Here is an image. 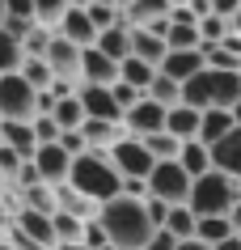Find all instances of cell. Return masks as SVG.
<instances>
[{"label":"cell","instance_id":"obj_22","mask_svg":"<svg viewBox=\"0 0 241 250\" xmlns=\"http://www.w3.org/2000/svg\"><path fill=\"white\" fill-rule=\"evenodd\" d=\"M233 110H203V123H199V145H220L228 132H233Z\"/></svg>","mask_w":241,"mask_h":250},{"label":"cell","instance_id":"obj_21","mask_svg":"<svg viewBox=\"0 0 241 250\" xmlns=\"http://www.w3.org/2000/svg\"><path fill=\"white\" fill-rule=\"evenodd\" d=\"M93 47L106 55V60L123 64V60H131V30H127V26H110V30H102V34H97Z\"/></svg>","mask_w":241,"mask_h":250},{"label":"cell","instance_id":"obj_49","mask_svg":"<svg viewBox=\"0 0 241 250\" xmlns=\"http://www.w3.org/2000/svg\"><path fill=\"white\" fill-rule=\"evenodd\" d=\"M4 17H9V9H4V0H0V26H4Z\"/></svg>","mask_w":241,"mask_h":250},{"label":"cell","instance_id":"obj_24","mask_svg":"<svg viewBox=\"0 0 241 250\" xmlns=\"http://www.w3.org/2000/svg\"><path fill=\"white\" fill-rule=\"evenodd\" d=\"M51 119L59 123V132H80L85 127V106H80V98L72 93V98H59L51 110Z\"/></svg>","mask_w":241,"mask_h":250},{"label":"cell","instance_id":"obj_51","mask_svg":"<svg viewBox=\"0 0 241 250\" xmlns=\"http://www.w3.org/2000/svg\"><path fill=\"white\" fill-rule=\"evenodd\" d=\"M237 199H241V178H237Z\"/></svg>","mask_w":241,"mask_h":250},{"label":"cell","instance_id":"obj_31","mask_svg":"<svg viewBox=\"0 0 241 250\" xmlns=\"http://www.w3.org/2000/svg\"><path fill=\"white\" fill-rule=\"evenodd\" d=\"M51 225H55V242H59V246H80V242H85V221H76V216L55 212Z\"/></svg>","mask_w":241,"mask_h":250},{"label":"cell","instance_id":"obj_4","mask_svg":"<svg viewBox=\"0 0 241 250\" xmlns=\"http://www.w3.org/2000/svg\"><path fill=\"white\" fill-rule=\"evenodd\" d=\"M0 115L9 123H34L38 119V89L21 72L0 77Z\"/></svg>","mask_w":241,"mask_h":250},{"label":"cell","instance_id":"obj_6","mask_svg":"<svg viewBox=\"0 0 241 250\" xmlns=\"http://www.w3.org/2000/svg\"><path fill=\"white\" fill-rule=\"evenodd\" d=\"M110 166L119 170L123 183H127V178H140V183H148V174L157 170V157L144 148V140L127 136V140H119V145L110 148Z\"/></svg>","mask_w":241,"mask_h":250},{"label":"cell","instance_id":"obj_16","mask_svg":"<svg viewBox=\"0 0 241 250\" xmlns=\"http://www.w3.org/2000/svg\"><path fill=\"white\" fill-rule=\"evenodd\" d=\"M0 145L4 148H13L17 157H26L34 161V153H38V136H34V123H0Z\"/></svg>","mask_w":241,"mask_h":250},{"label":"cell","instance_id":"obj_45","mask_svg":"<svg viewBox=\"0 0 241 250\" xmlns=\"http://www.w3.org/2000/svg\"><path fill=\"white\" fill-rule=\"evenodd\" d=\"M216 250H241V237H228V242H220Z\"/></svg>","mask_w":241,"mask_h":250},{"label":"cell","instance_id":"obj_29","mask_svg":"<svg viewBox=\"0 0 241 250\" xmlns=\"http://www.w3.org/2000/svg\"><path fill=\"white\" fill-rule=\"evenodd\" d=\"M195 229H199V216L186 208V204H178V208H169V221H165V233H174L178 242H190L195 237Z\"/></svg>","mask_w":241,"mask_h":250},{"label":"cell","instance_id":"obj_43","mask_svg":"<svg viewBox=\"0 0 241 250\" xmlns=\"http://www.w3.org/2000/svg\"><path fill=\"white\" fill-rule=\"evenodd\" d=\"M228 225H233V233L241 237V199H237V204H233V212H228Z\"/></svg>","mask_w":241,"mask_h":250},{"label":"cell","instance_id":"obj_25","mask_svg":"<svg viewBox=\"0 0 241 250\" xmlns=\"http://www.w3.org/2000/svg\"><path fill=\"white\" fill-rule=\"evenodd\" d=\"M152 77H157V68H152V64H144V60H135V55L119 64V81H123V85H131V89H140V93H148Z\"/></svg>","mask_w":241,"mask_h":250},{"label":"cell","instance_id":"obj_26","mask_svg":"<svg viewBox=\"0 0 241 250\" xmlns=\"http://www.w3.org/2000/svg\"><path fill=\"white\" fill-rule=\"evenodd\" d=\"M144 98H152L157 106H165V110H174L178 102H182V85H178L174 77H165V72H157L152 77V85H148V93Z\"/></svg>","mask_w":241,"mask_h":250},{"label":"cell","instance_id":"obj_8","mask_svg":"<svg viewBox=\"0 0 241 250\" xmlns=\"http://www.w3.org/2000/svg\"><path fill=\"white\" fill-rule=\"evenodd\" d=\"M13 233L21 237V242H30V246H38V250H55L59 242H55V225L51 216H42V212H30L21 208L13 216Z\"/></svg>","mask_w":241,"mask_h":250},{"label":"cell","instance_id":"obj_41","mask_svg":"<svg viewBox=\"0 0 241 250\" xmlns=\"http://www.w3.org/2000/svg\"><path fill=\"white\" fill-rule=\"evenodd\" d=\"M212 13L224 17V21H233V17L241 13V0H212Z\"/></svg>","mask_w":241,"mask_h":250},{"label":"cell","instance_id":"obj_14","mask_svg":"<svg viewBox=\"0 0 241 250\" xmlns=\"http://www.w3.org/2000/svg\"><path fill=\"white\" fill-rule=\"evenodd\" d=\"M55 212H64V216H76V221L89 225V221H97V212H102V208H97L89 195H80L72 183H64V187H55Z\"/></svg>","mask_w":241,"mask_h":250},{"label":"cell","instance_id":"obj_34","mask_svg":"<svg viewBox=\"0 0 241 250\" xmlns=\"http://www.w3.org/2000/svg\"><path fill=\"white\" fill-rule=\"evenodd\" d=\"M228 39V21H224V17H203V21H199V42H203V47H220V42H224Z\"/></svg>","mask_w":241,"mask_h":250},{"label":"cell","instance_id":"obj_3","mask_svg":"<svg viewBox=\"0 0 241 250\" xmlns=\"http://www.w3.org/2000/svg\"><path fill=\"white\" fill-rule=\"evenodd\" d=\"M233 204H237V183L228 178V174L212 170V174H203V178H195L190 183V199H186V208L195 212V216H228L233 212Z\"/></svg>","mask_w":241,"mask_h":250},{"label":"cell","instance_id":"obj_32","mask_svg":"<svg viewBox=\"0 0 241 250\" xmlns=\"http://www.w3.org/2000/svg\"><path fill=\"white\" fill-rule=\"evenodd\" d=\"M144 148H148V153H152L157 161H178V153H182V145H178V140H174L169 132L148 136V140H144Z\"/></svg>","mask_w":241,"mask_h":250},{"label":"cell","instance_id":"obj_17","mask_svg":"<svg viewBox=\"0 0 241 250\" xmlns=\"http://www.w3.org/2000/svg\"><path fill=\"white\" fill-rule=\"evenodd\" d=\"M80 136H85L89 153H110L119 140H127V127H123V123H97V119H85Z\"/></svg>","mask_w":241,"mask_h":250},{"label":"cell","instance_id":"obj_1","mask_svg":"<svg viewBox=\"0 0 241 250\" xmlns=\"http://www.w3.org/2000/svg\"><path fill=\"white\" fill-rule=\"evenodd\" d=\"M97 225L106 229L110 246L114 250H144L148 242H152V221H148L144 212V199H110V204H102V212H97Z\"/></svg>","mask_w":241,"mask_h":250},{"label":"cell","instance_id":"obj_12","mask_svg":"<svg viewBox=\"0 0 241 250\" xmlns=\"http://www.w3.org/2000/svg\"><path fill=\"white\" fill-rule=\"evenodd\" d=\"M80 85H102V89L119 85V64L106 60L97 47H89V51L80 55Z\"/></svg>","mask_w":241,"mask_h":250},{"label":"cell","instance_id":"obj_47","mask_svg":"<svg viewBox=\"0 0 241 250\" xmlns=\"http://www.w3.org/2000/svg\"><path fill=\"white\" fill-rule=\"evenodd\" d=\"M93 0H68V9H89Z\"/></svg>","mask_w":241,"mask_h":250},{"label":"cell","instance_id":"obj_20","mask_svg":"<svg viewBox=\"0 0 241 250\" xmlns=\"http://www.w3.org/2000/svg\"><path fill=\"white\" fill-rule=\"evenodd\" d=\"M131 55H135V60H144V64H152V68L161 72V64H165L169 47H165V39H161V34H152V30H131Z\"/></svg>","mask_w":241,"mask_h":250},{"label":"cell","instance_id":"obj_9","mask_svg":"<svg viewBox=\"0 0 241 250\" xmlns=\"http://www.w3.org/2000/svg\"><path fill=\"white\" fill-rule=\"evenodd\" d=\"M165 106H157L152 98H144L140 106H131L127 115H123V127H127V136H135V140H148V136L165 132Z\"/></svg>","mask_w":241,"mask_h":250},{"label":"cell","instance_id":"obj_18","mask_svg":"<svg viewBox=\"0 0 241 250\" xmlns=\"http://www.w3.org/2000/svg\"><path fill=\"white\" fill-rule=\"evenodd\" d=\"M199 123H203V115L199 110H190V106H182L178 102L169 115H165V132L174 136L178 145H190V140H199Z\"/></svg>","mask_w":241,"mask_h":250},{"label":"cell","instance_id":"obj_35","mask_svg":"<svg viewBox=\"0 0 241 250\" xmlns=\"http://www.w3.org/2000/svg\"><path fill=\"white\" fill-rule=\"evenodd\" d=\"M21 77L30 81V85H34V89H51L55 85V77H51V68H47V60H26V64H21Z\"/></svg>","mask_w":241,"mask_h":250},{"label":"cell","instance_id":"obj_38","mask_svg":"<svg viewBox=\"0 0 241 250\" xmlns=\"http://www.w3.org/2000/svg\"><path fill=\"white\" fill-rule=\"evenodd\" d=\"M110 93H114V102H119V110H123V115H127L131 106H140V102H144V93H140V89H131V85H123V81H119V85H110Z\"/></svg>","mask_w":241,"mask_h":250},{"label":"cell","instance_id":"obj_33","mask_svg":"<svg viewBox=\"0 0 241 250\" xmlns=\"http://www.w3.org/2000/svg\"><path fill=\"white\" fill-rule=\"evenodd\" d=\"M64 13H68V0H34V17H38V26H47V30L59 26Z\"/></svg>","mask_w":241,"mask_h":250},{"label":"cell","instance_id":"obj_48","mask_svg":"<svg viewBox=\"0 0 241 250\" xmlns=\"http://www.w3.org/2000/svg\"><path fill=\"white\" fill-rule=\"evenodd\" d=\"M233 123H237V127H241V102L233 106Z\"/></svg>","mask_w":241,"mask_h":250},{"label":"cell","instance_id":"obj_36","mask_svg":"<svg viewBox=\"0 0 241 250\" xmlns=\"http://www.w3.org/2000/svg\"><path fill=\"white\" fill-rule=\"evenodd\" d=\"M51 39H55V30L34 26V30L26 34V42H21V47H26V60H42V55H47V47H51Z\"/></svg>","mask_w":241,"mask_h":250},{"label":"cell","instance_id":"obj_50","mask_svg":"<svg viewBox=\"0 0 241 250\" xmlns=\"http://www.w3.org/2000/svg\"><path fill=\"white\" fill-rule=\"evenodd\" d=\"M55 250H89V246H55Z\"/></svg>","mask_w":241,"mask_h":250},{"label":"cell","instance_id":"obj_11","mask_svg":"<svg viewBox=\"0 0 241 250\" xmlns=\"http://www.w3.org/2000/svg\"><path fill=\"white\" fill-rule=\"evenodd\" d=\"M80 106H85V119H97V123H123V110L114 102V93L102 89V85H80L76 89Z\"/></svg>","mask_w":241,"mask_h":250},{"label":"cell","instance_id":"obj_37","mask_svg":"<svg viewBox=\"0 0 241 250\" xmlns=\"http://www.w3.org/2000/svg\"><path fill=\"white\" fill-rule=\"evenodd\" d=\"M34 136H38V148H42V145H59L64 132H59V123H55L51 115H38L34 119Z\"/></svg>","mask_w":241,"mask_h":250},{"label":"cell","instance_id":"obj_10","mask_svg":"<svg viewBox=\"0 0 241 250\" xmlns=\"http://www.w3.org/2000/svg\"><path fill=\"white\" fill-rule=\"evenodd\" d=\"M72 161H76V157H68L59 145H42L38 153H34L38 183H47V187H64L68 178H72Z\"/></svg>","mask_w":241,"mask_h":250},{"label":"cell","instance_id":"obj_15","mask_svg":"<svg viewBox=\"0 0 241 250\" xmlns=\"http://www.w3.org/2000/svg\"><path fill=\"white\" fill-rule=\"evenodd\" d=\"M212 170L228 174L233 183L241 178V127H233L220 145H212Z\"/></svg>","mask_w":241,"mask_h":250},{"label":"cell","instance_id":"obj_42","mask_svg":"<svg viewBox=\"0 0 241 250\" xmlns=\"http://www.w3.org/2000/svg\"><path fill=\"white\" fill-rule=\"evenodd\" d=\"M144 250H178V237L165 233V229H157V233H152V242H148Z\"/></svg>","mask_w":241,"mask_h":250},{"label":"cell","instance_id":"obj_2","mask_svg":"<svg viewBox=\"0 0 241 250\" xmlns=\"http://www.w3.org/2000/svg\"><path fill=\"white\" fill-rule=\"evenodd\" d=\"M68 183L76 187L80 195H89L97 208L123 195V178H119V170L110 166V153H85V157H76Z\"/></svg>","mask_w":241,"mask_h":250},{"label":"cell","instance_id":"obj_27","mask_svg":"<svg viewBox=\"0 0 241 250\" xmlns=\"http://www.w3.org/2000/svg\"><path fill=\"white\" fill-rule=\"evenodd\" d=\"M195 237H199L203 246H220V242H228V237H237L233 233V225H228V216H203L199 229H195Z\"/></svg>","mask_w":241,"mask_h":250},{"label":"cell","instance_id":"obj_40","mask_svg":"<svg viewBox=\"0 0 241 250\" xmlns=\"http://www.w3.org/2000/svg\"><path fill=\"white\" fill-rule=\"evenodd\" d=\"M4 9H9L13 21H38L34 17V0H4Z\"/></svg>","mask_w":241,"mask_h":250},{"label":"cell","instance_id":"obj_44","mask_svg":"<svg viewBox=\"0 0 241 250\" xmlns=\"http://www.w3.org/2000/svg\"><path fill=\"white\" fill-rule=\"evenodd\" d=\"M178 250H212V246H203L199 237H190V242H178Z\"/></svg>","mask_w":241,"mask_h":250},{"label":"cell","instance_id":"obj_23","mask_svg":"<svg viewBox=\"0 0 241 250\" xmlns=\"http://www.w3.org/2000/svg\"><path fill=\"white\" fill-rule=\"evenodd\" d=\"M178 166H182L190 178H203V174H212V148L199 145V140H190V145H182V153H178Z\"/></svg>","mask_w":241,"mask_h":250},{"label":"cell","instance_id":"obj_7","mask_svg":"<svg viewBox=\"0 0 241 250\" xmlns=\"http://www.w3.org/2000/svg\"><path fill=\"white\" fill-rule=\"evenodd\" d=\"M80 47H72L68 39H59L55 34L51 39V47H47V68H51V77H55V85H68V89H80Z\"/></svg>","mask_w":241,"mask_h":250},{"label":"cell","instance_id":"obj_46","mask_svg":"<svg viewBox=\"0 0 241 250\" xmlns=\"http://www.w3.org/2000/svg\"><path fill=\"white\" fill-rule=\"evenodd\" d=\"M228 34H237V39H241V13L233 17V21H228Z\"/></svg>","mask_w":241,"mask_h":250},{"label":"cell","instance_id":"obj_5","mask_svg":"<svg viewBox=\"0 0 241 250\" xmlns=\"http://www.w3.org/2000/svg\"><path fill=\"white\" fill-rule=\"evenodd\" d=\"M190 178L178 161H157V170L148 174V195L161 199V204H169V208H178V204H186L190 199Z\"/></svg>","mask_w":241,"mask_h":250},{"label":"cell","instance_id":"obj_13","mask_svg":"<svg viewBox=\"0 0 241 250\" xmlns=\"http://www.w3.org/2000/svg\"><path fill=\"white\" fill-rule=\"evenodd\" d=\"M55 34H59V39H68L72 47H80V51H89V47L97 42V30H93V21H89V13H85V9H68L64 21L55 26Z\"/></svg>","mask_w":241,"mask_h":250},{"label":"cell","instance_id":"obj_30","mask_svg":"<svg viewBox=\"0 0 241 250\" xmlns=\"http://www.w3.org/2000/svg\"><path fill=\"white\" fill-rule=\"evenodd\" d=\"M17 195H21V208L42 212V216H55V187L38 183V187H26V191H17Z\"/></svg>","mask_w":241,"mask_h":250},{"label":"cell","instance_id":"obj_19","mask_svg":"<svg viewBox=\"0 0 241 250\" xmlns=\"http://www.w3.org/2000/svg\"><path fill=\"white\" fill-rule=\"evenodd\" d=\"M203 51H169L165 55V64H161V72H165V77H174L178 85H186L190 77H199L203 72Z\"/></svg>","mask_w":241,"mask_h":250},{"label":"cell","instance_id":"obj_28","mask_svg":"<svg viewBox=\"0 0 241 250\" xmlns=\"http://www.w3.org/2000/svg\"><path fill=\"white\" fill-rule=\"evenodd\" d=\"M21 64H26V47H21L13 34H4V30H0V77L21 72Z\"/></svg>","mask_w":241,"mask_h":250},{"label":"cell","instance_id":"obj_39","mask_svg":"<svg viewBox=\"0 0 241 250\" xmlns=\"http://www.w3.org/2000/svg\"><path fill=\"white\" fill-rule=\"evenodd\" d=\"M80 246H89V250H106V246H110V237H106V229H102L97 221H89V225H85V242H80Z\"/></svg>","mask_w":241,"mask_h":250}]
</instances>
